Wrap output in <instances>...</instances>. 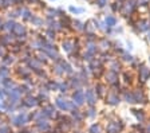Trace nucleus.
<instances>
[{"mask_svg":"<svg viewBox=\"0 0 150 133\" xmlns=\"http://www.w3.org/2000/svg\"><path fill=\"white\" fill-rule=\"evenodd\" d=\"M138 74H139V81L142 83L147 82V79H150V69L145 65L138 66Z\"/></svg>","mask_w":150,"mask_h":133,"instance_id":"obj_1","label":"nucleus"},{"mask_svg":"<svg viewBox=\"0 0 150 133\" xmlns=\"http://www.w3.org/2000/svg\"><path fill=\"white\" fill-rule=\"evenodd\" d=\"M84 97H86V102H87L90 106H94V105L97 104L98 95H97V93H95V90H93V89H87L86 93H84Z\"/></svg>","mask_w":150,"mask_h":133,"instance_id":"obj_2","label":"nucleus"},{"mask_svg":"<svg viewBox=\"0 0 150 133\" xmlns=\"http://www.w3.org/2000/svg\"><path fill=\"white\" fill-rule=\"evenodd\" d=\"M72 98H74V102L75 105H83L86 102V97H84V92L81 90V89H76V92H74V95H72Z\"/></svg>","mask_w":150,"mask_h":133,"instance_id":"obj_3","label":"nucleus"},{"mask_svg":"<svg viewBox=\"0 0 150 133\" xmlns=\"http://www.w3.org/2000/svg\"><path fill=\"white\" fill-rule=\"evenodd\" d=\"M106 102L109 105H111V106H115V105H118L119 102H121V98H119L118 93L114 92V90H111V92L107 94V97H106Z\"/></svg>","mask_w":150,"mask_h":133,"instance_id":"obj_4","label":"nucleus"},{"mask_svg":"<svg viewBox=\"0 0 150 133\" xmlns=\"http://www.w3.org/2000/svg\"><path fill=\"white\" fill-rule=\"evenodd\" d=\"M134 94V104H146L147 98H146V94L144 93V90H141V89H137L133 92Z\"/></svg>","mask_w":150,"mask_h":133,"instance_id":"obj_5","label":"nucleus"},{"mask_svg":"<svg viewBox=\"0 0 150 133\" xmlns=\"http://www.w3.org/2000/svg\"><path fill=\"white\" fill-rule=\"evenodd\" d=\"M56 105H58L62 110H69V109L75 108V104L72 101H67V100H62V98L56 100Z\"/></svg>","mask_w":150,"mask_h":133,"instance_id":"obj_6","label":"nucleus"},{"mask_svg":"<svg viewBox=\"0 0 150 133\" xmlns=\"http://www.w3.org/2000/svg\"><path fill=\"white\" fill-rule=\"evenodd\" d=\"M123 128V125L121 124V121H114V122H109L106 130L107 133H119Z\"/></svg>","mask_w":150,"mask_h":133,"instance_id":"obj_7","label":"nucleus"},{"mask_svg":"<svg viewBox=\"0 0 150 133\" xmlns=\"http://www.w3.org/2000/svg\"><path fill=\"white\" fill-rule=\"evenodd\" d=\"M150 31V20L144 19L137 23V32H149Z\"/></svg>","mask_w":150,"mask_h":133,"instance_id":"obj_8","label":"nucleus"},{"mask_svg":"<svg viewBox=\"0 0 150 133\" xmlns=\"http://www.w3.org/2000/svg\"><path fill=\"white\" fill-rule=\"evenodd\" d=\"M117 79H118V73L109 70V71H107V74H106V81H107V82L111 83V85H115Z\"/></svg>","mask_w":150,"mask_h":133,"instance_id":"obj_9","label":"nucleus"},{"mask_svg":"<svg viewBox=\"0 0 150 133\" xmlns=\"http://www.w3.org/2000/svg\"><path fill=\"white\" fill-rule=\"evenodd\" d=\"M123 101L127 102V104H134V94H133V92L123 93Z\"/></svg>","mask_w":150,"mask_h":133,"instance_id":"obj_10","label":"nucleus"},{"mask_svg":"<svg viewBox=\"0 0 150 133\" xmlns=\"http://www.w3.org/2000/svg\"><path fill=\"white\" fill-rule=\"evenodd\" d=\"M25 121H27V117H25L24 113H23V114L20 113L16 118H13V124H15V125H23Z\"/></svg>","mask_w":150,"mask_h":133,"instance_id":"obj_11","label":"nucleus"},{"mask_svg":"<svg viewBox=\"0 0 150 133\" xmlns=\"http://www.w3.org/2000/svg\"><path fill=\"white\" fill-rule=\"evenodd\" d=\"M105 22H106L107 27H110V28H112V27H114V26L117 24V19H115V16H111V15L106 16V19H105Z\"/></svg>","mask_w":150,"mask_h":133,"instance_id":"obj_12","label":"nucleus"},{"mask_svg":"<svg viewBox=\"0 0 150 133\" xmlns=\"http://www.w3.org/2000/svg\"><path fill=\"white\" fill-rule=\"evenodd\" d=\"M86 50H87L88 54L94 55L98 51V46L95 43H93V42H90V43H87V47H86Z\"/></svg>","mask_w":150,"mask_h":133,"instance_id":"obj_13","label":"nucleus"},{"mask_svg":"<svg viewBox=\"0 0 150 133\" xmlns=\"http://www.w3.org/2000/svg\"><path fill=\"white\" fill-rule=\"evenodd\" d=\"M133 113H134V116L138 118V121H139V122H144V121H145L144 110H133Z\"/></svg>","mask_w":150,"mask_h":133,"instance_id":"obj_14","label":"nucleus"},{"mask_svg":"<svg viewBox=\"0 0 150 133\" xmlns=\"http://www.w3.org/2000/svg\"><path fill=\"white\" fill-rule=\"evenodd\" d=\"M72 47H74V43L70 41H66L63 42V50L66 51V53H70V51L72 50Z\"/></svg>","mask_w":150,"mask_h":133,"instance_id":"obj_15","label":"nucleus"},{"mask_svg":"<svg viewBox=\"0 0 150 133\" xmlns=\"http://www.w3.org/2000/svg\"><path fill=\"white\" fill-rule=\"evenodd\" d=\"M119 69H121V66H119L118 60H112L111 63H110V70H111V71H115V73H118Z\"/></svg>","mask_w":150,"mask_h":133,"instance_id":"obj_16","label":"nucleus"},{"mask_svg":"<svg viewBox=\"0 0 150 133\" xmlns=\"http://www.w3.org/2000/svg\"><path fill=\"white\" fill-rule=\"evenodd\" d=\"M88 132L90 133H100V127L98 124H93L90 127V129H88Z\"/></svg>","mask_w":150,"mask_h":133,"instance_id":"obj_17","label":"nucleus"},{"mask_svg":"<svg viewBox=\"0 0 150 133\" xmlns=\"http://www.w3.org/2000/svg\"><path fill=\"white\" fill-rule=\"evenodd\" d=\"M122 59L125 62H134V58L131 57L130 54H127V53H122Z\"/></svg>","mask_w":150,"mask_h":133,"instance_id":"obj_18","label":"nucleus"},{"mask_svg":"<svg viewBox=\"0 0 150 133\" xmlns=\"http://www.w3.org/2000/svg\"><path fill=\"white\" fill-rule=\"evenodd\" d=\"M95 93H97V95L98 94L103 95V94H105V86L100 85V83H98V85H97V92H95Z\"/></svg>","mask_w":150,"mask_h":133,"instance_id":"obj_19","label":"nucleus"},{"mask_svg":"<svg viewBox=\"0 0 150 133\" xmlns=\"http://www.w3.org/2000/svg\"><path fill=\"white\" fill-rule=\"evenodd\" d=\"M99 47H102L103 50H106V48L110 47V43L106 41V39H102V41H100V43H99Z\"/></svg>","mask_w":150,"mask_h":133,"instance_id":"obj_20","label":"nucleus"},{"mask_svg":"<svg viewBox=\"0 0 150 133\" xmlns=\"http://www.w3.org/2000/svg\"><path fill=\"white\" fill-rule=\"evenodd\" d=\"M36 104H38V101L35 98H31V97L27 98V102H25V105H28V106H35Z\"/></svg>","mask_w":150,"mask_h":133,"instance_id":"obj_21","label":"nucleus"},{"mask_svg":"<svg viewBox=\"0 0 150 133\" xmlns=\"http://www.w3.org/2000/svg\"><path fill=\"white\" fill-rule=\"evenodd\" d=\"M15 31L18 32V34H24V32H25V28L23 27V26L16 24V26H15Z\"/></svg>","mask_w":150,"mask_h":133,"instance_id":"obj_22","label":"nucleus"},{"mask_svg":"<svg viewBox=\"0 0 150 133\" xmlns=\"http://www.w3.org/2000/svg\"><path fill=\"white\" fill-rule=\"evenodd\" d=\"M70 11L72 14H82L83 12V8H76V7H70Z\"/></svg>","mask_w":150,"mask_h":133,"instance_id":"obj_23","label":"nucleus"},{"mask_svg":"<svg viewBox=\"0 0 150 133\" xmlns=\"http://www.w3.org/2000/svg\"><path fill=\"white\" fill-rule=\"evenodd\" d=\"M39 129H42V130H47L48 129V124L46 122V121H40V122H39Z\"/></svg>","mask_w":150,"mask_h":133,"instance_id":"obj_24","label":"nucleus"},{"mask_svg":"<svg viewBox=\"0 0 150 133\" xmlns=\"http://www.w3.org/2000/svg\"><path fill=\"white\" fill-rule=\"evenodd\" d=\"M107 1H109V0H97L95 3H97L98 7H100V8H102V7H105L107 4Z\"/></svg>","mask_w":150,"mask_h":133,"instance_id":"obj_25","label":"nucleus"},{"mask_svg":"<svg viewBox=\"0 0 150 133\" xmlns=\"http://www.w3.org/2000/svg\"><path fill=\"white\" fill-rule=\"evenodd\" d=\"M72 116H74V117L76 118V120H78V121H81V120H82V116H81V113H79L78 110H74V113H72Z\"/></svg>","mask_w":150,"mask_h":133,"instance_id":"obj_26","label":"nucleus"},{"mask_svg":"<svg viewBox=\"0 0 150 133\" xmlns=\"http://www.w3.org/2000/svg\"><path fill=\"white\" fill-rule=\"evenodd\" d=\"M58 86H59V90H60V92H66V90H67V85H66V83H59V85H58Z\"/></svg>","mask_w":150,"mask_h":133,"instance_id":"obj_27","label":"nucleus"},{"mask_svg":"<svg viewBox=\"0 0 150 133\" xmlns=\"http://www.w3.org/2000/svg\"><path fill=\"white\" fill-rule=\"evenodd\" d=\"M0 75H8V69L3 67V69L0 70Z\"/></svg>","mask_w":150,"mask_h":133,"instance_id":"obj_28","label":"nucleus"},{"mask_svg":"<svg viewBox=\"0 0 150 133\" xmlns=\"http://www.w3.org/2000/svg\"><path fill=\"white\" fill-rule=\"evenodd\" d=\"M87 116L88 117H94V116H95V110H94V109H90L88 113H87Z\"/></svg>","mask_w":150,"mask_h":133,"instance_id":"obj_29","label":"nucleus"},{"mask_svg":"<svg viewBox=\"0 0 150 133\" xmlns=\"http://www.w3.org/2000/svg\"><path fill=\"white\" fill-rule=\"evenodd\" d=\"M145 133H150V124L146 127V132H145Z\"/></svg>","mask_w":150,"mask_h":133,"instance_id":"obj_30","label":"nucleus"},{"mask_svg":"<svg viewBox=\"0 0 150 133\" xmlns=\"http://www.w3.org/2000/svg\"><path fill=\"white\" fill-rule=\"evenodd\" d=\"M147 41H149V42H150V31H149V32H147Z\"/></svg>","mask_w":150,"mask_h":133,"instance_id":"obj_31","label":"nucleus"},{"mask_svg":"<svg viewBox=\"0 0 150 133\" xmlns=\"http://www.w3.org/2000/svg\"><path fill=\"white\" fill-rule=\"evenodd\" d=\"M4 53H3V48H0V55H3Z\"/></svg>","mask_w":150,"mask_h":133,"instance_id":"obj_32","label":"nucleus"},{"mask_svg":"<svg viewBox=\"0 0 150 133\" xmlns=\"http://www.w3.org/2000/svg\"><path fill=\"white\" fill-rule=\"evenodd\" d=\"M149 62H150V54H149Z\"/></svg>","mask_w":150,"mask_h":133,"instance_id":"obj_33","label":"nucleus"},{"mask_svg":"<svg viewBox=\"0 0 150 133\" xmlns=\"http://www.w3.org/2000/svg\"><path fill=\"white\" fill-rule=\"evenodd\" d=\"M144 133H145V132H144Z\"/></svg>","mask_w":150,"mask_h":133,"instance_id":"obj_34","label":"nucleus"}]
</instances>
